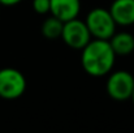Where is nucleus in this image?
<instances>
[{"mask_svg": "<svg viewBox=\"0 0 134 133\" xmlns=\"http://www.w3.org/2000/svg\"><path fill=\"white\" fill-rule=\"evenodd\" d=\"M60 38L73 50H82L91 41V35L85 21H81L78 17L64 22Z\"/></svg>", "mask_w": 134, "mask_h": 133, "instance_id": "39448f33", "label": "nucleus"}, {"mask_svg": "<svg viewBox=\"0 0 134 133\" xmlns=\"http://www.w3.org/2000/svg\"><path fill=\"white\" fill-rule=\"evenodd\" d=\"M26 90V78L16 68L0 69V97L4 99H17Z\"/></svg>", "mask_w": 134, "mask_h": 133, "instance_id": "20e7f679", "label": "nucleus"}, {"mask_svg": "<svg viewBox=\"0 0 134 133\" xmlns=\"http://www.w3.org/2000/svg\"><path fill=\"white\" fill-rule=\"evenodd\" d=\"M108 10L116 25H134V0H113Z\"/></svg>", "mask_w": 134, "mask_h": 133, "instance_id": "0eeeda50", "label": "nucleus"}, {"mask_svg": "<svg viewBox=\"0 0 134 133\" xmlns=\"http://www.w3.org/2000/svg\"><path fill=\"white\" fill-rule=\"evenodd\" d=\"M22 0H0V4L1 5H7V7H12V5H16L18 3H21Z\"/></svg>", "mask_w": 134, "mask_h": 133, "instance_id": "9b49d317", "label": "nucleus"}, {"mask_svg": "<svg viewBox=\"0 0 134 133\" xmlns=\"http://www.w3.org/2000/svg\"><path fill=\"white\" fill-rule=\"evenodd\" d=\"M85 24L89 29L91 38L107 39V41L116 33V26H117L109 10L105 8L91 9L86 16Z\"/></svg>", "mask_w": 134, "mask_h": 133, "instance_id": "f03ea898", "label": "nucleus"}, {"mask_svg": "<svg viewBox=\"0 0 134 133\" xmlns=\"http://www.w3.org/2000/svg\"><path fill=\"white\" fill-rule=\"evenodd\" d=\"M108 80L105 82L107 94L119 102L128 100L132 97L134 89V76L128 71H115L108 73Z\"/></svg>", "mask_w": 134, "mask_h": 133, "instance_id": "7ed1b4c3", "label": "nucleus"}, {"mask_svg": "<svg viewBox=\"0 0 134 133\" xmlns=\"http://www.w3.org/2000/svg\"><path fill=\"white\" fill-rule=\"evenodd\" d=\"M64 22L56 18L55 16H49L42 24V34L47 39H57L61 35Z\"/></svg>", "mask_w": 134, "mask_h": 133, "instance_id": "1a4fd4ad", "label": "nucleus"}, {"mask_svg": "<svg viewBox=\"0 0 134 133\" xmlns=\"http://www.w3.org/2000/svg\"><path fill=\"white\" fill-rule=\"evenodd\" d=\"M116 54L107 39L91 38L81 50V64L83 71L92 77L107 76L115 65Z\"/></svg>", "mask_w": 134, "mask_h": 133, "instance_id": "f257e3e1", "label": "nucleus"}, {"mask_svg": "<svg viewBox=\"0 0 134 133\" xmlns=\"http://www.w3.org/2000/svg\"><path fill=\"white\" fill-rule=\"evenodd\" d=\"M108 42L116 56H126L134 51V35L128 31L115 33Z\"/></svg>", "mask_w": 134, "mask_h": 133, "instance_id": "6e6552de", "label": "nucleus"}, {"mask_svg": "<svg viewBox=\"0 0 134 133\" xmlns=\"http://www.w3.org/2000/svg\"><path fill=\"white\" fill-rule=\"evenodd\" d=\"M80 10V0H49V13L63 22L78 17Z\"/></svg>", "mask_w": 134, "mask_h": 133, "instance_id": "423d86ee", "label": "nucleus"}, {"mask_svg": "<svg viewBox=\"0 0 134 133\" xmlns=\"http://www.w3.org/2000/svg\"><path fill=\"white\" fill-rule=\"evenodd\" d=\"M130 99L133 100V103H134V89H133V93H132V97H130Z\"/></svg>", "mask_w": 134, "mask_h": 133, "instance_id": "f8f14e48", "label": "nucleus"}, {"mask_svg": "<svg viewBox=\"0 0 134 133\" xmlns=\"http://www.w3.org/2000/svg\"><path fill=\"white\" fill-rule=\"evenodd\" d=\"M31 7H33L34 12L38 14L49 13V0H33Z\"/></svg>", "mask_w": 134, "mask_h": 133, "instance_id": "9d476101", "label": "nucleus"}]
</instances>
